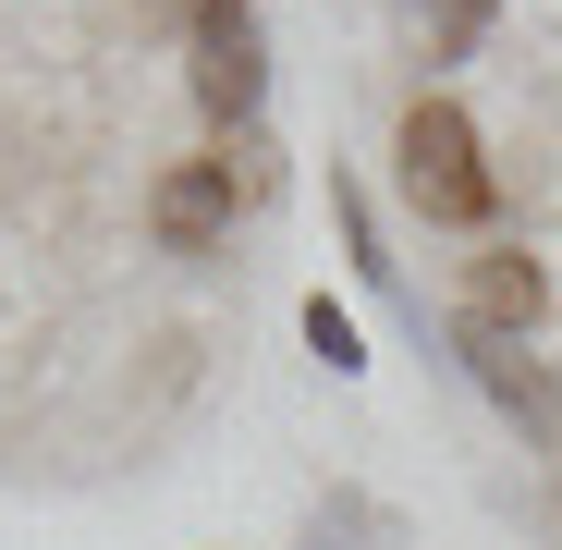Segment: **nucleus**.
Returning a JSON list of instances; mask_svg holds the SVG:
<instances>
[{"mask_svg":"<svg viewBox=\"0 0 562 550\" xmlns=\"http://www.w3.org/2000/svg\"><path fill=\"white\" fill-rule=\"evenodd\" d=\"M257 99H269V61H257V13L233 0V13H209V25H196V111L245 135V123H257Z\"/></svg>","mask_w":562,"mask_h":550,"instance_id":"2","label":"nucleus"},{"mask_svg":"<svg viewBox=\"0 0 562 550\" xmlns=\"http://www.w3.org/2000/svg\"><path fill=\"white\" fill-rule=\"evenodd\" d=\"M209 13H233V0H183V25H209Z\"/></svg>","mask_w":562,"mask_h":550,"instance_id":"8","label":"nucleus"},{"mask_svg":"<svg viewBox=\"0 0 562 550\" xmlns=\"http://www.w3.org/2000/svg\"><path fill=\"white\" fill-rule=\"evenodd\" d=\"M404 25L428 37V61H464V49H477V25H490V0H404Z\"/></svg>","mask_w":562,"mask_h":550,"instance_id":"6","label":"nucleus"},{"mask_svg":"<svg viewBox=\"0 0 562 550\" xmlns=\"http://www.w3.org/2000/svg\"><path fill=\"white\" fill-rule=\"evenodd\" d=\"M404 197H416L428 221H452V233H477V221L502 209V183H490V159H477V123H464L452 99H416V111H404Z\"/></svg>","mask_w":562,"mask_h":550,"instance_id":"1","label":"nucleus"},{"mask_svg":"<svg viewBox=\"0 0 562 550\" xmlns=\"http://www.w3.org/2000/svg\"><path fill=\"white\" fill-rule=\"evenodd\" d=\"M306 343H318V355H330V367H367V343H355V318H342V306H330V294H318V306H306Z\"/></svg>","mask_w":562,"mask_h":550,"instance_id":"7","label":"nucleus"},{"mask_svg":"<svg viewBox=\"0 0 562 550\" xmlns=\"http://www.w3.org/2000/svg\"><path fill=\"white\" fill-rule=\"evenodd\" d=\"M233 209H245V197L221 183V159H183V171L147 183V233H159L171 257H209V245L233 233Z\"/></svg>","mask_w":562,"mask_h":550,"instance_id":"3","label":"nucleus"},{"mask_svg":"<svg viewBox=\"0 0 562 550\" xmlns=\"http://www.w3.org/2000/svg\"><path fill=\"white\" fill-rule=\"evenodd\" d=\"M464 355H477V380H490V392H502V404H514V416H526L538 440H562V392L538 380V367H526L514 343H490V330H464Z\"/></svg>","mask_w":562,"mask_h":550,"instance_id":"5","label":"nucleus"},{"mask_svg":"<svg viewBox=\"0 0 562 550\" xmlns=\"http://www.w3.org/2000/svg\"><path fill=\"white\" fill-rule=\"evenodd\" d=\"M538 306H550V282H538V257H514V245H490L477 269H464V330H538Z\"/></svg>","mask_w":562,"mask_h":550,"instance_id":"4","label":"nucleus"}]
</instances>
